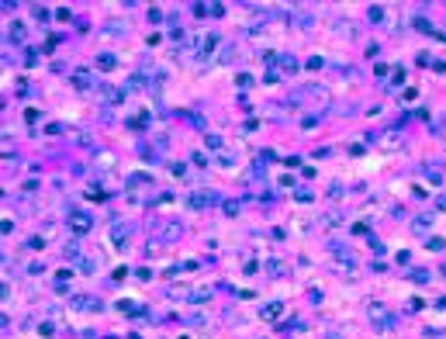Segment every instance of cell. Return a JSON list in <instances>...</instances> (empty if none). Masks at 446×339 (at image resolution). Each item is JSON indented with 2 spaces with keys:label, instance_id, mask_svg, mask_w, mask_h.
<instances>
[{
  "label": "cell",
  "instance_id": "6da1fadb",
  "mask_svg": "<svg viewBox=\"0 0 446 339\" xmlns=\"http://www.w3.org/2000/svg\"><path fill=\"white\" fill-rule=\"evenodd\" d=\"M305 104H315V107H325V104H329V94H325L322 87H311V90L305 94Z\"/></svg>",
  "mask_w": 446,
  "mask_h": 339
}]
</instances>
